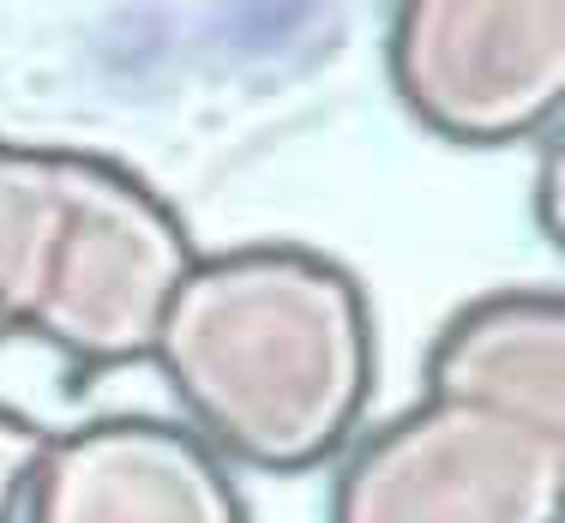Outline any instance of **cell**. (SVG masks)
<instances>
[{
  "instance_id": "cell-6",
  "label": "cell",
  "mask_w": 565,
  "mask_h": 523,
  "mask_svg": "<svg viewBox=\"0 0 565 523\" xmlns=\"http://www.w3.org/2000/svg\"><path fill=\"white\" fill-rule=\"evenodd\" d=\"M427 392L511 415L565 463V295L493 289L457 307L427 355Z\"/></svg>"
},
{
  "instance_id": "cell-8",
  "label": "cell",
  "mask_w": 565,
  "mask_h": 523,
  "mask_svg": "<svg viewBox=\"0 0 565 523\" xmlns=\"http://www.w3.org/2000/svg\"><path fill=\"white\" fill-rule=\"evenodd\" d=\"M43 439H49L43 421H31V415L12 409V404H0V523H19L31 469L43 458Z\"/></svg>"
},
{
  "instance_id": "cell-2",
  "label": "cell",
  "mask_w": 565,
  "mask_h": 523,
  "mask_svg": "<svg viewBox=\"0 0 565 523\" xmlns=\"http://www.w3.org/2000/svg\"><path fill=\"white\" fill-rule=\"evenodd\" d=\"M193 265V230L145 174L97 151H61V235L31 343H43L73 385L151 367L157 331Z\"/></svg>"
},
{
  "instance_id": "cell-7",
  "label": "cell",
  "mask_w": 565,
  "mask_h": 523,
  "mask_svg": "<svg viewBox=\"0 0 565 523\" xmlns=\"http://www.w3.org/2000/svg\"><path fill=\"white\" fill-rule=\"evenodd\" d=\"M61 235V145L0 132V343L31 338Z\"/></svg>"
},
{
  "instance_id": "cell-9",
  "label": "cell",
  "mask_w": 565,
  "mask_h": 523,
  "mask_svg": "<svg viewBox=\"0 0 565 523\" xmlns=\"http://www.w3.org/2000/svg\"><path fill=\"white\" fill-rule=\"evenodd\" d=\"M535 223H542L547 247L565 259V127L547 132L542 157H535Z\"/></svg>"
},
{
  "instance_id": "cell-3",
  "label": "cell",
  "mask_w": 565,
  "mask_h": 523,
  "mask_svg": "<svg viewBox=\"0 0 565 523\" xmlns=\"http://www.w3.org/2000/svg\"><path fill=\"white\" fill-rule=\"evenodd\" d=\"M331 523H565V463L511 415L422 392L349 439Z\"/></svg>"
},
{
  "instance_id": "cell-1",
  "label": "cell",
  "mask_w": 565,
  "mask_h": 523,
  "mask_svg": "<svg viewBox=\"0 0 565 523\" xmlns=\"http://www.w3.org/2000/svg\"><path fill=\"white\" fill-rule=\"evenodd\" d=\"M151 367L228 469L307 476L338 463L367 421L380 331L361 277L331 253L247 241L199 253Z\"/></svg>"
},
{
  "instance_id": "cell-4",
  "label": "cell",
  "mask_w": 565,
  "mask_h": 523,
  "mask_svg": "<svg viewBox=\"0 0 565 523\" xmlns=\"http://www.w3.org/2000/svg\"><path fill=\"white\" fill-rule=\"evenodd\" d=\"M392 90L434 139L505 151L565 120V0H397Z\"/></svg>"
},
{
  "instance_id": "cell-5",
  "label": "cell",
  "mask_w": 565,
  "mask_h": 523,
  "mask_svg": "<svg viewBox=\"0 0 565 523\" xmlns=\"http://www.w3.org/2000/svg\"><path fill=\"white\" fill-rule=\"evenodd\" d=\"M19 523H253L241 481L181 415H90L43 439Z\"/></svg>"
}]
</instances>
